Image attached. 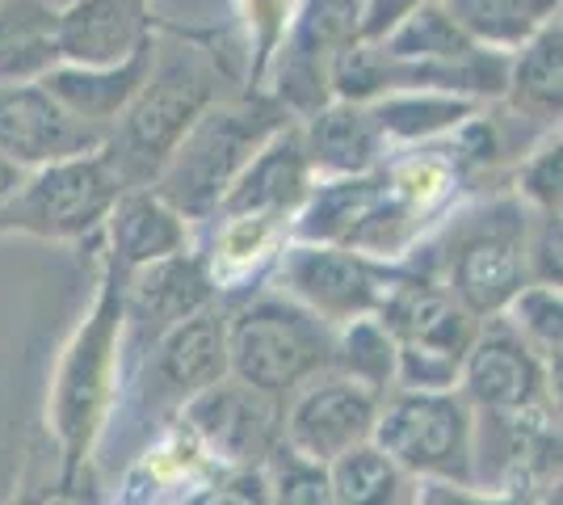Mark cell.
Returning a JSON list of instances; mask_svg holds the SVG:
<instances>
[{
  "instance_id": "1",
  "label": "cell",
  "mask_w": 563,
  "mask_h": 505,
  "mask_svg": "<svg viewBox=\"0 0 563 505\" xmlns=\"http://www.w3.org/2000/svg\"><path fill=\"white\" fill-rule=\"evenodd\" d=\"M122 270L110 257L106 283L97 295L89 320L76 329L71 345L64 350L55 396H51V430L59 442V488L76 484V472L93 455L110 396H114L118 371V337H122Z\"/></svg>"
},
{
  "instance_id": "2",
  "label": "cell",
  "mask_w": 563,
  "mask_h": 505,
  "mask_svg": "<svg viewBox=\"0 0 563 505\" xmlns=\"http://www.w3.org/2000/svg\"><path fill=\"white\" fill-rule=\"evenodd\" d=\"M324 371H332V329L286 295H257L228 316V375L240 384L282 400Z\"/></svg>"
},
{
  "instance_id": "3",
  "label": "cell",
  "mask_w": 563,
  "mask_h": 505,
  "mask_svg": "<svg viewBox=\"0 0 563 505\" xmlns=\"http://www.w3.org/2000/svg\"><path fill=\"white\" fill-rule=\"evenodd\" d=\"M274 131H282L278 110L265 106H211L181 135L165 168L156 173L161 198L177 216H211L232 190L240 168L253 161Z\"/></svg>"
},
{
  "instance_id": "4",
  "label": "cell",
  "mask_w": 563,
  "mask_h": 505,
  "mask_svg": "<svg viewBox=\"0 0 563 505\" xmlns=\"http://www.w3.org/2000/svg\"><path fill=\"white\" fill-rule=\"evenodd\" d=\"M371 442L412 481L475 484V409L463 392H387Z\"/></svg>"
},
{
  "instance_id": "5",
  "label": "cell",
  "mask_w": 563,
  "mask_h": 505,
  "mask_svg": "<svg viewBox=\"0 0 563 505\" xmlns=\"http://www.w3.org/2000/svg\"><path fill=\"white\" fill-rule=\"evenodd\" d=\"M211 101L214 68L198 51H181L177 59L161 64V73H147L135 101L122 110L118 131H110V156L122 182L156 177L181 135L211 110Z\"/></svg>"
},
{
  "instance_id": "6",
  "label": "cell",
  "mask_w": 563,
  "mask_h": 505,
  "mask_svg": "<svg viewBox=\"0 0 563 505\" xmlns=\"http://www.w3.org/2000/svg\"><path fill=\"white\" fill-rule=\"evenodd\" d=\"M122 190L126 182L106 144L93 156L34 168V177L22 182L13 198L0 207V228H22V232L55 237V241L85 237L114 211Z\"/></svg>"
},
{
  "instance_id": "7",
  "label": "cell",
  "mask_w": 563,
  "mask_h": 505,
  "mask_svg": "<svg viewBox=\"0 0 563 505\" xmlns=\"http://www.w3.org/2000/svg\"><path fill=\"white\" fill-rule=\"evenodd\" d=\"M526 219L517 202H496L454 237L446 262V295L475 320H496L530 283Z\"/></svg>"
},
{
  "instance_id": "8",
  "label": "cell",
  "mask_w": 563,
  "mask_h": 505,
  "mask_svg": "<svg viewBox=\"0 0 563 505\" xmlns=\"http://www.w3.org/2000/svg\"><path fill=\"white\" fill-rule=\"evenodd\" d=\"M181 430L214 468L261 472L282 447V400L228 375L181 405Z\"/></svg>"
},
{
  "instance_id": "9",
  "label": "cell",
  "mask_w": 563,
  "mask_h": 505,
  "mask_svg": "<svg viewBox=\"0 0 563 505\" xmlns=\"http://www.w3.org/2000/svg\"><path fill=\"white\" fill-rule=\"evenodd\" d=\"M399 274L336 244H290L282 253L278 283L290 304H299L329 329L375 316L387 287Z\"/></svg>"
},
{
  "instance_id": "10",
  "label": "cell",
  "mask_w": 563,
  "mask_h": 505,
  "mask_svg": "<svg viewBox=\"0 0 563 505\" xmlns=\"http://www.w3.org/2000/svg\"><path fill=\"white\" fill-rule=\"evenodd\" d=\"M459 387L471 409L488 417H517L534 409L560 413V366H547L539 354H530L505 320L475 333Z\"/></svg>"
},
{
  "instance_id": "11",
  "label": "cell",
  "mask_w": 563,
  "mask_h": 505,
  "mask_svg": "<svg viewBox=\"0 0 563 505\" xmlns=\"http://www.w3.org/2000/svg\"><path fill=\"white\" fill-rule=\"evenodd\" d=\"M383 396L341 380L336 371L316 375L290 392V409H282V442L311 463H336L375 438V417Z\"/></svg>"
},
{
  "instance_id": "12",
  "label": "cell",
  "mask_w": 563,
  "mask_h": 505,
  "mask_svg": "<svg viewBox=\"0 0 563 505\" xmlns=\"http://www.w3.org/2000/svg\"><path fill=\"white\" fill-rule=\"evenodd\" d=\"M110 144V131L68 114L43 85L0 89V156L13 168H47L93 156Z\"/></svg>"
},
{
  "instance_id": "13",
  "label": "cell",
  "mask_w": 563,
  "mask_h": 505,
  "mask_svg": "<svg viewBox=\"0 0 563 505\" xmlns=\"http://www.w3.org/2000/svg\"><path fill=\"white\" fill-rule=\"evenodd\" d=\"M228 380V312L202 308L156 337V354L147 366L152 405H186L189 396Z\"/></svg>"
},
{
  "instance_id": "14",
  "label": "cell",
  "mask_w": 563,
  "mask_h": 505,
  "mask_svg": "<svg viewBox=\"0 0 563 505\" xmlns=\"http://www.w3.org/2000/svg\"><path fill=\"white\" fill-rule=\"evenodd\" d=\"M375 320L391 333L396 350H429L454 362L467 359L471 341L479 333V320L463 312L446 295V287L412 274H399L387 287Z\"/></svg>"
},
{
  "instance_id": "15",
  "label": "cell",
  "mask_w": 563,
  "mask_h": 505,
  "mask_svg": "<svg viewBox=\"0 0 563 505\" xmlns=\"http://www.w3.org/2000/svg\"><path fill=\"white\" fill-rule=\"evenodd\" d=\"M303 135L282 127L253 152V161L240 168L232 190L223 194L219 216L223 219H278L295 207H303L311 186H307Z\"/></svg>"
},
{
  "instance_id": "16",
  "label": "cell",
  "mask_w": 563,
  "mask_h": 505,
  "mask_svg": "<svg viewBox=\"0 0 563 505\" xmlns=\"http://www.w3.org/2000/svg\"><path fill=\"white\" fill-rule=\"evenodd\" d=\"M147 39V0H76L59 13V59L68 68H118Z\"/></svg>"
},
{
  "instance_id": "17",
  "label": "cell",
  "mask_w": 563,
  "mask_h": 505,
  "mask_svg": "<svg viewBox=\"0 0 563 505\" xmlns=\"http://www.w3.org/2000/svg\"><path fill=\"white\" fill-rule=\"evenodd\" d=\"M214 304V278L207 262L173 253L152 265L131 270V278L122 283V320H135L152 337L168 333L173 325H181L186 316L202 312Z\"/></svg>"
},
{
  "instance_id": "18",
  "label": "cell",
  "mask_w": 563,
  "mask_h": 505,
  "mask_svg": "<svg viewBox=\"0 0 563 505\" xmlns=\"http://www.w3.org/2000/svg\"><path fill=\"white\" fill-rule=\"evenodd\" d=\"M152 55H156V39H147L131 59H122L118 68H55L38 85L47 89L68 114H76L89 127L110 131V122L122 119V110L135 101L143 80L152 73Z\"/></svg>"
},
{
  "instance_id": "19",
  "label": "cell",
  "mask_w": 563,
  "mask_h": 505,
  "mask_svg": "<svg viewBox=\"0 0 563 505\" xmlns=\"http://www.w3.org/2000/svg\"><path fill=\"white\" fill-rule=\"evenodd\" d=\"M110 244L118 270H140L173 253H186V219L156 190H122L110 211Z\"/></svg>"
},
{
  "instance_id": "20",
  "label": "cell",
  "mask_w": 563,
  "mask_h": 505,
  "mask_svg": "<svg viewBox=\"0 0 563 505\" xmlns=\"http://www.w3.org/2000/svg\"><path fill=\"white\" fill-rule=\"evenodd\" d=\"M59 64V13L47 0H0V89L38 85Z\"/></svg>"
},
{
  "instance_id": "21",
  "label": "cell",
  "mask_w": 563,
  "mask_h": 505,
  "mask_svg": "<svg viewBox=\"0 0 563 505\" xmlns=\"http://www.w3.org/2000/svg\"><path fill=\"white\" fill-rule=\"evenodd\" d=\"M378 131L366 106H324L311 114V127L303 135V156L311 168L332 173V177H362L371 173L378 156Z\"/></svg>"
},
{
  "instance_id": "22",
  "label": "cell",
  "mask_w": 563,
  "mask_h": 505,
  "mask_svg": "<svg viewBox=\"0 0 563 505\" xmlns=\"http://www.w3.org/2000/svg\"><path fill=\"white\" fill-rule=\"evenodd\" d=\"M505 94L526 119L560 122V97H563V30L560 18L542 25L534 39L517 47V59L509 64Z\"/></svg>"
},
{
  "instance_id": "23",
  "label": "cell",
  "mask_w": 563,
  "mask_h": 505,
  "mask_svg": "<svg viewBox=\"0 0 563 505\" xmlns=\"http://www.w3.org/2000/svg\"><path fill=\"white\" fill-rule=\"evenodd\" d=\"M446 13L475 47H521L560 18V0H446Z\"/></svg>"
},
{
  "instance_id": "24",
  "label": "cell",
  "mask_w": 563,
  "mask_h": 505,
  "mask_svg": "<svg viewBox=\"0 0 563 505\" xmlns=\"http://www.w3.org/2000/svg\"><path fill=\"white\" fill-rule=\"evenodd\" d=\"M329 476L336 488V505H412L421 488V481L396 468L375 442L329 463Z\"/></svg>"
},
{
  "instance_id": "25",
  "label": "cell",
  "mask_w": 563,
  "mask_h": 505,
  "mask_svg": "<svg viewBox=\"0 0 563 505\" xmlns=\"http://www.w3.org/2000/svg\"><path fill=\"white\" fill-rule=\"evenodd\" d=\"M332 371L375 396L396 392V341L375 316L332 329Z\"/></svg>"
},
{
  "instance_id": "26",
  "label": "cell",
  "mask_w": 563,
  "mask_h": 505,
  "mask_svg": "<svg viewBox=\"0 0 563 505\" xmlns=\"http://www.w3.org/2000/svg\"><path fill=\"white\" fill-rule=\"evenodd\" d=\"M375 47L391 59H421V64H459V59H471L484 51L459 30L446 4H438V0H424L417 13H408Z\"/></svg>"
},
{
  "instance_id": "27",
  "label": "cell",
  "mask_w": 563,
  "mask_h": 505,
  "mask_svg": "<svg viewBox=\"0 0 563 505\" xmlns=\"http://www.w3.org/2000/svg\"><path fill=\"white\" fill-rule=\"evenodd\" d=\"M471 110H475V101L450 94H399L378 101V106H366L378 140H387V135H396V140H429V135L450 131L463 119H471Z\"/></svg>"
},
{
  "instance_id": "28",
  "label": "cell",
  "mask_w": 563,
  "mask_h": 505,
  "mask_svg": "<svg viewBox=\"0 0 563 505\" xmlns=\"http://www.w3.org/2000/svg\"><path fill=\"white\" fill-rule=\"evenodd\" d=\"M505 325L509 333L539 354L547 366H560V341H563V308H560V287H542V283H526L514 295V304L505 308Z\"/></svg>"
},
{
  "instance_id": "29",
  "label": "cell",
  "mask_w": 563,
  "mask_h": 505,
  "mask_svg": "<svg viewBox=\"0 0 563 505\" xmlns=\"http://www.w3.org/2000/svg\"><path fill=\"white\" fill-rule=\"evenodd\" d=\"M261 481H265L269 505H336V488H332L329 468L295 455L286 442L265 459Z\"/></svg>"
},
{
  "instance_id": "30",
  "label": "cell",
  "mask_w": 563,
  "mask_h": 505,
  "mask_svg": "<svg viewBox=\"0 0 563 505\" xmlns=\"http://www.w3.org/2000/svg\"><path fill=\"white\" fill-rule=\"evenodd\" d=\"M521 194L534 202L539 216H560V140L547 144L521 168Z\"/></svg>"
},
{
  "instance_id": "31",
  "label": "cell",
  "mask_w": 563,
  "mask_h": 505,
  "mask_svg": "<svg viewBox=\"0 0 563 505\" xmlns=\"http://www.w3.org/2000/svg\"><path fill=\"white\" fill-rule=\"evenodd\" d=\"M177 505H269L261 472H228L207 484H194Z\"/></svg>"
},
{
  "instance_id": "32",
  "label": "cell",
  "mask_w": 563,
  "mask_h": 505,
  "mask_svg": "<svg viewBox=\"0 0 563 505\" xmlns=\"http://www.w3.org/2000/svg\"><path fill=\"white\" fill-rule=\"evenodd\" d=\"M269 232H274V219H228V228L219 237V257L223 262H257Z\"/></svg>"
},
{
  "instance_id": "33",
  "label": "cell",
  "mask_w": 563,
  "mask_h": 505,
  "mask_svg": "<svg viewBox=\"0 0 563 505\" xmlns=\"http://www.w3.org/2000/svg\"><path fill=\"white\" fill-rule=\"evenodd\" d=\"M412 505H530L514 497V493H500V488H475V484H438V481H421L417 488V502Z\"/></svg>"
},
{
  "instance_id": "34",
  "label": "cell",
  "mask_w": 563,
  "mask_h": 505,
  "mask_svg": "<svg viewBox=\"0 0 563 505\" xmlns=\"http://www.w3.org/2000/svg\"><path fill=\"white\" fill-rule=\"evenodd\" d=\"M424 0H362L357 13V43H383L408 13H417Z\"/></svg>"
},
{
  "instance_id": "35",
  "label": "cell",
  "mask_w": 563,
  "mask_h": 505,
  "mask_svg": "<svg viewBox=\"0 0 563 505\" xmlns=\"http://www.w3.org/2000/svg\"><path fill=\"white\" fill-rule=\"evenodd\" d=\"M249 22L257 25V76L269 68V55L278 47L282 30H286V18H282V0H249Z\"/></svg>"
},
{
  "instance_id": "36",
  "label": "cell",
  "mask_w": 563,
  "mask_h": 505,
  "mask_svg": "<svg viewBox=\"0 0 563 505\" xmlns=\"http://www.w3.org/2000/svg\"><path fill=\"white\" fill-rule=\"evenodd\" d=\"M18 186H22V168H13L4 156H0V207L13 198V190H18Z\"/></svg>"
}]
</instances>
